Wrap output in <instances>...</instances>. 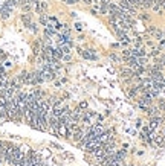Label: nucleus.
I'll return each mask as SVG.
<instances>
[{
  "mask_svg": "<svg viewBox=\"0 0 165 166\" xmlns=\"http://www.w3.org/2000/svg\"><path fill=\"white\" fill-rule=\"evenodd\" d=\"M2 162H3V159H2V157H0V165H2Z\"/></svg>",
  "mask_w": 165,
  "mask_h": 166,
  "instance_id": "nucleus-2",
  "label": "nucleus"
},
{
  "mask_svg": "<svg viewBox=\"0 0 165 166\" xmlns=\"http://www.w3.org/2000/svg\"><path fill=\"white\" fill-rule=\"evenodd\" d=\"M66 3H69V5H73V3H76V0H64Z\"/></svg>",
  "mask_w": 165,
  "mask_h": 166,
  "instance_id": "nucleus-1",
  "label": "nucleus"
}]
</instances>
